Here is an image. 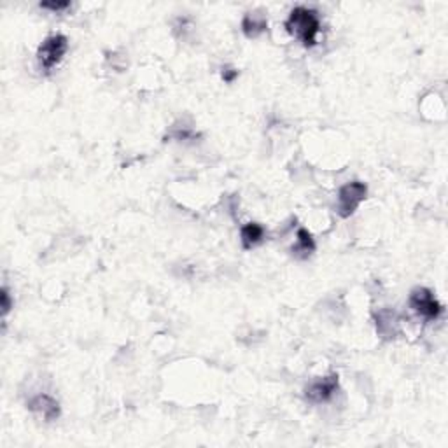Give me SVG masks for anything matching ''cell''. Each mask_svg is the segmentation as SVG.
<instances>
[{
    "mask_svg": "<svg viewBox=\"0 0 448 448\" xmlns=\"http://www.w3.org/2000/svg\"><path fill=\"white\" fill-rule=\"evenodd\" d=\"M0 298H2V315L6 317V315L9 314L11 308H13V300H11V295H9V291H7V287L2 289V296H0Z\"/></svg>",
    "mask_w": 448,
    "mask_h": 448,
    "instance_id": "12",
    "label": "cell"
},
{
    "mask_svg": "<svg viewBox=\"0 0 448 448\" xmlns=\"http://www.w3.org/2000/svg\"><path fill=\"white\" fill-rule=\"evenodd\" d=\"M266 29H268V19H266V14L263 11L247 13L242 19V30L245 37L249 39L260 37Z\"/></svg>",
    "mask_w": 448,
    "mask_h": 448,
    "instance_id": "8",
    "label": "cell"
},
{
    "mask_svg": "<svg viewBox=\"0 0 448 448\" xmlns=\"http://www.w3.org/2000/svg\"><path fill=\"white\" fill-rule=\"evenodd\" d=\"M366 195H368V186L365 183H359V180L347 183L338 191V207H336L338 214L342 218H350L355 208L365 202Z\"/></svg>",
    "mask_w": 448,
    "mask_h": 448,
    "instance_id": "4",
    "label": "cell"
},
{
    "mask_svg": "<svg viewBox=\"0 0 448 448\" xmlns=\"http://www.w3.org/2000/svg\"><path fill=\"white\" fill-rule=\"evenodd\" d=\"M375 326H377V333L384 340L396 338L399 333V314L392 308H382L375 314Z\"/></svg>",
    "mask_w": 448,
    "mask_h": 448,
    "instance_id": "6",
    "label": "cell"
},
{
    "mask_svg": "<svg viewBox=\"0 0 448 448\" xmlns=\"http://www.w3.org/2000/svg\"><path fill=\"white\" fill-rule=\"evenodd\" d=\"M296 238H298V240H296V245L292 247V254H295L298 260H307V258L312 256V253L315 250L314 237H312L308 230L300 228Z\"/></svg>",
    "mask_w": 448,
    "mask_h": 448,
    "instance_id": "10",
    "label": "cell"
},
{
    "mask_svg": "<svg viewBox=\"0 0 448 448\" xmlns=\"http://www.w3.org/2000/svg\"><path fill=\"white\" fill-rule=\"evenodd\" d=\"M68 49V39L63 34H53L44 39L37 49V63L44 72H49L56 67Z\"/></svg>",
    "mask_w": 448,
    "mask_h": 448,
    "instance_id": "2",
    "label": "cell"
},
{
    "mask_svg": "<svg viewBox=\"0 0 448 448\" xmlns=\"http://www.w3.org/2000/svg\"><path fill=\"white\" fill-rule=\"evenodd\" d=\"M42 9L53 11V13H61V11H67L71 7V2L67 0H61V2H41Z\"/></svg>",
    "mask_w": 448,
    "mask_h": 448,
    "instance_id": "11",
    "label": "cell"
},
{
    "mask_svg": "<svg viewBox=\"0 0 448 448\" xmlns=\"http://www.w3.org/2000/svg\"><path fill=\"white\" fill-rule=\"evenodd\" d=\"M408 303H410V308L419 317L426 320H436L443 314L442 303L434 298L432 291L427 287L413 289Z\"/></svg>",
    "mask_w": 448,
    "mask_h": 448,
    "instance_id": "3",
    "label": "cell"
},
{
    "mask_svg": "<svg viewBox=\"0 0 448 448\" xmlns=\"http://www.w3.org/2000/svg\"><path fill=\"white\" fill-rule=\"evenodd\" d=\"M263 238H265V228H263L260 223H249V224H245V226H242L240 240L245 250L260 245V243L263 242Z\"/></svg>",
    "mask_w": 448,
    "mask_h": 448,
    "instance_id": "9",
    "label": "cell"
},
{
    "mask_svg": "<svg viewBox=\"0 0 448 448\" xmlns=\"http://www.w3.org/2000/svg\"><path fill=\"white\" fill-rule=\"evenodd\" d=\"M237 77H238V71H235V68H231V67L223 68V79L226 81V83H233Z\"/></svg>",
    "mask_w": 448,
    "mask_h": 448,
    "instance_id": "13",
    "label": "cell"
},
{
    "mask_svg": "<svg viewBox=\"0 0 448 448\" xmlns=\"http://www.w3.org/2000/svg\"><path fill=\"white\" fill-rule=\"evenodd\" d=\"M29 410L51 422V420H56L60 417V403L49 394H37L29 401Z\"/></svg>",
    "mask_w": 448,
    "mask_h": 448,
    "instance_id": "7",
    "label": "cell"
},
{
    "mask_svg": "<svg viewBox=\"0 0 448 448\" xmlns=\"http://www.w3.org/2000/svg\"><path fill=\"white\" fill-rule=\"evenodd\" d=\"M285 30L291 36L300 39L305 48H314L317 44V36L320 32V19L317 11L310 7H295L285 21Z\"/></svg>",
    "mask_w": 448,
    "mask_h": 448,
    "instance_id": "1",
    "label": "cell"
},
{
    "mask_svg": "<svg viewBox=\"0 0 448 448\" xmlns=\"http://www.w3.org/2000/svg\"><path fill=\"white\" fill-rule=\"evenodd\" d=\"M338 375H327L324 378H317L314 380L312 384L307 385L305 389V397L307 401L314 404H320V403H327L331 397L335 396L336 391H338Z\"/></svg>",
    "mask_w": 448,
    "mask_h": 448,
    "instance_id": "5",
    "label": "cell"
}]
</instances>
